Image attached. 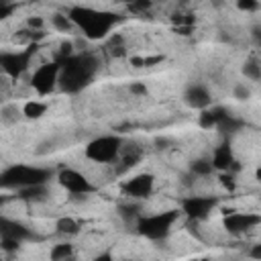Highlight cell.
I'll use <instances>...</instances> for the list:
<instances>
[{
	"instance_id": "6da1fadb",
	"label": "cell",
	"mask_w": 261,
	"mask_h": 261,
	"mask_svg": "<svg viewBox=\"0 0 261 261\" xmlns=\"http://www.w3.org/2000/svg\"><path fill=\"white\" fill-rule=\"evenodd\" d=\"M59 65H61L59 88L67 94H75L82 88H86L98 71V59L90 53L71 55V57L59 61Z\"/></svg>"
},
{
	"instance_id": "7a4b0ae2",
	"label": "cell",
	"mask_w": 261,
	"mask_h": 261,
	"mask_svg": "<svg viewBox=\"0 0 261 261\" xmlns=\"http://www.w3.org/2000/svg\"><path fill=\"white\" fill-rule=\"evenodd\" d=\"M67 14L73 20V24L77 29H82L88 39H94V41L104 39L118 20L116 14H112V12L96 10V8H88V6H73L67 10Z\"/></svg>"
},
{
	"instance_id": "3957f363",
	"label": "cell",
	"mask_w": 261,
	"mask_h": 261,
	"mask_svg": "<svg viewBox=\"0 0 261 261\" xmlns=\"http://www.w3.org/2000/svg\"><path fill=\"white\" fill-rule=\"evenodd\" d=\"M51 171L43 167H33V165H10L2 171L0 184L2 188H27L35 184H47Z\"/></svg>"
},
{
	"instance_id": "277c9868",
	"label": "cell",
	"mask_w": 261,
	"mask_h": 261,
	"mask_svg": "<svg viewBox=\"0 0 261 261\" xmlns=\"http://www.w3.org/2000/svg\"><path fill=\"white\" fill-rule=\"evenodd\" d=\"M175 220H177L175 210L159 212V214H151V216H139L137 218V232L149 241H161L169 234Z\"/></svg>"
},
{
	"instance_id": "5b68a950",
	"label": "cell",
	"mask_w": 261,
	"mask_h": 261,
	"mask_svg": "<svg viewBox=\"0 0 261 261\" xmlns=\"http://www.w3.org/2000/svg\"><path fill=\"white\" fill-rule=\"evenodd\" d=\"M122 153V139L118 135H102L86 145V157L94 163H110Z\"/></svg>"
},
{
	"instance_id": "8992f818",
	"label": "cell",
	"mask_w": 261,
	"mask_h": 261,
	"mask_svg": "<svg viewBox=\"0 0 261 261\" xmlns=\"http://www.w3.org/2000/svg\"><path fill=\"white\" fill-rule=\"evenodd\" d=\"M59 71H61L59 61L39 65V67L33 71V75H31V86H33V90H35L39 96L51 94V92L59 86Z\"/></svg>"
},
{
	"instance_id": "52a82bcc",
	"label": "cell",
	"mask_w": 261,
	"mask_h": 261,
	"mask_svg": "<svg viewBox=\"0 0 261 261\" xmlns=\"http://www.w3.org/2000/svg\"><path fill=\"white\" fill-rule=\"evenodd\" d=\"M57 181H59L61 188H65V190H67L69 194H73V196H86V194H90V192L94 190V186L90 184V179H88L82 171L71 169V167L61 169V171L57 173Z\"/></svg>"
},
{
	"instance_id": "ba28073f",
	"label": "cell",
	"mask_w": 261,
	"mask_h": 261,
	"mask_svg": "<svg viewBox=\"0 0 261 261\" xmlns=\"http://www.w3.org/2000/svg\"><path fill=\"white\" fill-rule=\"evenodd\" d=\"M35 49V43L29 45L27 51H4L0 55V65H2V71L10 77H18L27 67H29V61H31V53Z\"/></svg>"
},
{
	"instance_id": "9c48e42d",
	"label": "cell",
	"mask_w": 261,
	"mask_h": 261,
	"mask_svg": "<svg viewBox=\"0 0 261 261\" xmlns=\"http://www.w3.org/2000/svg\"><path fill=\"white\" fill-rule=\"evenodd\" d=\"M216 206V200L214 198H204V196H190L181 202V212L190 218V220H204L212 208Z\"/></svg>"
},
{
	"instance_id": "30bf717a",
	"label": "cell",
	"mask_w": 261,
	"mask_h": 261,
	"mask_svg": "<svg viewBox=\"0 0 261 261\" xmlns=\"http://www.w3.org/2000/svg\"><path fill=\"white\" fill-rule=\"evenodd\" d=\"M257 224H261V216L253 214V212H232L224 218V228L230 234H241L247 232L251 228H255Z\"/></svg>"
},
{
	"instance_id": "8fae6325",
	"label": "cell",
	"mask_w": 261,
	"mask_h": 261,
	"mask_svg": "<svg viewBox=\"0 0 261 261\" xmlns=\"http://www.w3.org/2000/svg\"><path fill=\"white\" fill-rule=\"evenodd\" d=\"M153 188H155V177L151 173H139L122 184L124 196H130V198H147L151 196Z\"/></svg>"
},
{
	"instance_id": "7c38bea8",
	"label": "cell",
	"mask_w": 261,
	"mask_h": 261,
	"mask_svg": "<svg viewBox=\"0 0 261 261\" xmlns=\"http://www.w3.org/2000/svg\"><path fill=\"white\" fill-rule=\"evenodd\" d=\"M184 102L190 106V108H196V110H204L212 104V96L208 92L206 86L202 84H192L188 86V90L184 92Z\"/></svg>"
},
{
	"instance_id": "4fadbf2b",
	"label": "cell",
	"mask_w": 261,
	"mask_h": 261,
	"mask_svg": "<svg viewBox=\"0 0 261 261\" xmlns=\"http://www.w3.org/2000/svg\"><path fill=\"white\" fill-rule=\"evenodd\" d=\"M232 163H234L232 151H230V147H228L226 143L214 149V155H212V165H214V169H218V171H228V169L232 167Z\"/></svg>"
},
{
	"instance_id": "5bb4252c",
	"label": "cell",
	"mask_w": 261,
	"mask_h": 261,
	"mask_svg": "<svg viewBox=\"0 0 261 261\" xmlns=\"http://www.w3.org/2000/svg\"><path fill=\"white\" fill-rule=\"evenodd\" d=\"M16 198H20L24 202H43L47 198V186L45 184H35V186L18 188L16 190Z\"/></svg>"
},
{
	"instance_id": "9a60e30c",
	"label": "cell",
	"mask_w": 261,
	"mask_h": 261,
	"mask_svg": "<svg viewBox=\"0 0 261 261\" xmlns=\"http://www.w3.org/2000/svg\"><path fill=\"white\" fill-rule=\"evenodd\" d=\"M0 232H2V234H10V237H16V239H20V241L31 237L29 228H24L20 222L8 220V218H2V220H0Z\"/></svg>"
},
{
	"instance_id": "2e32d148",
	"label": "cell",
	"mask_w": 261,
	"mask_h": 261,
	"mask_svg": "<svg viewBox=\"0 0 261 261\" xmlns=\"http://www.w3.org/2000/svg\"><path fill=\"white\" fill-rule=\"evenodd\" d=\"M51 27L55 31H59V33H69L75 24H73V20L69 18L67 12H53L51 14Z\"/></svg>"
},
{
	"instance_id": "e0dca14e",
	"label": "cell",
	"mask_w": 261,
	"mask_h": 261,
	"mask_svg": "<svg viewBox=\"0 0 261 261\" xmlns=\"http://www.w3.org/2000/svg\"><path fill=\"white\" fill-rule=\"evenodd\" d=\"M45 112H47V104H45V102L29 100V102L22 104V114H24L27 118H41Z\"/></svg>"
},
{
	"instance_id": "ac0fdd59",
	"label": "cell",
	"mask_w": 261,
	"mask_h": 261,
	"mask_svg": "<svg viewBox=\"0 0 261 261\" xmlns=\"http://www.w3.org/2000/svg\"><path fill=\"white\" fill-rule=\"evenodd\" d=\"M71 257H73V245H69V243L53 245V249L49 251L51 261H65V259H71Z\"/></svg>"
},
{
	"instance_id": "d6986e66",
	"label": "cell",
	"mask_w": 261,
	"mask_h": 261,
	"mask_svg": "<svg viewBox=\"0 0 261 261\" xmlns=\"http://www.w3.org/2000/svg\"><path fill=\"white\" fill-rule=\"evenodd\" d=\"M198 126L204 128V130H212V128L218 126V120H216V116H214V112H212L210 106L204 108V110H200V114H198Z\"/></svg>"
},
{
	"instance_id": "ffe728a7",
	"label": "cell",
	"mask_w": 261,
	"mask_h": 261,
	"mask_svg": "<svg viewBox=\"0 0 261 261\" xmlns=\"http://www.w3.org/2000/svg\"><path fill=\"white\" fill-rule=\"evenodd\" d=\"M241 71H243V75H245L247 80H251V82H259V80H261V63L255 61V59L245 61L243 67H241Z\"/></svg>"
},
{
	"instance_id": "44dd1931",
	"label": "cell",
	"mask_w": 261,
	"mask_h": 261,
	"mask_svg": "<svg viewBox=\"0 0 261 261\" xmlns=\"http://www.w3.org/2000/svg\"><path fill=\"white\" fill-rule=\"evenodd\" d=\"M57 230L61 232V234H75L82 226H80V222L75 220V218H71V216H63V218H59L57 220Z\"/></svg>"
},
{
	"instance_id": "7402d4cb",
	"label": "cell",
	"mask_w": 261,
	"mask_h": 261,
	"mask_svg": "<svg viewBox=\"0 0 261 261\" xmlns=\"http://www.w3.org/2000/svg\"><path fill=\"white\" fill-rule=\"evenodd\" d=\"M212 169H214L212 159H194V161L190 163V171H192L194 175H210Z\"/></svg>"
},
{
	"instance_id": "603a6c76",
	"label": "cell",
	"mask_w": 261,
	"mask_h": 261,
	"mask_svg": "<svg viewBox=\"0 0 261 261\" xmlns=\"http://www.w3.org/2000/svg\"><path fill=\"white\" fill-rule=\"evenodd\" d=\"M18 245H20V239H16V237H10V234H2V237H0V247H2L4 253L16 251Z\"/></svg>"
},
{
	"instance_id": "cb8c5ba5",
	"label": "cell",
	"mask_w": 261,
	"mask_h": 261,
	"mask_svg": "<svg viewBox=\"0 0 261 261\" xmlns=\"http://www.w3.org/2000/svg\"><path fill=\"white\" fill-rule=\"evenodd\" d=\"M153 0H130L128 2V10L135 12V14H145L149 8H151Z\"/></svg>"
},
{
	"instance_id": "d4e9b609",
	"label": "cell",
	"mask_w": 261,
	"mask_h": 261,
	"mask_svg": "<svg viewBox=\"0 0 261 261\" xmlns=\"http://www.w3.org/2000/svg\"><path fill=\"white\" fill-rule=\"evenodd\" d=\"M232 98L239 100V102H245V100L251 98V90H249L245 84H237V86L232 88Z\"/></svg>"
},
{
	"instance_id": "484cf974",
	"label": "cell",
	"mask_w": 261,
	"mask_h": 261,
	"mask_svg": "<svg viewBox=\"0 0 261 261\" xmlns=\"http://www.w3.org/2000/svg\"><path fill=\"white\" fill-rule=\"evenodd\" d=\"M171 22H173L175 27H192V24H194V18H192L190 14H186V12H175V14L171 16Z\"/></svg>"
},
{
	"instance_id": "4316f807",
	"label": "cell",
	"mask_w": 261,
	"mask_h": 261,
	"mask_svg": "<svg viewBox=\"0 0 261 261\" xmlns=\"http://www.w3.org/2000/svg\"><path fill=\"white\" fill-rule=\"evenodd\" d=\"M259 0H237V8L241 10V12H255V10H259Z\"/></svg>"
},
{
	"instance_id": "83f0119b",
	"label": "cell",
	"mask_w": 261,
	"mask_h": 261,
	"mask_svg": "<svg viewBox=\"0 0 261 261\" xmlns=\"http://www.w3.org/2000/svg\"><path fill=\"white\" fill-rule=\"evenodd\" d=\"M128 92H130L133 96H139V98H141V96H147V92H149V90H147V86H145L143 82H130Z\"/></svg>"
},
{
	"instance_id": "f1b7e54d",
	"label": "cell",
	"mask_w": 261,
	"mask_h": 261,
	"mask_svg": "<svg viewBox=\"0 0 261 261\" xmlns=\"http://www.w3.org/2000/svg\"><path fill=\"white\" fill-rule=\"evenodd\" d=\"M43 27H45V18H43V16H29V18H27V29L43 31Z\"/></svg>"
},
{
	"instance_id": "f546056e",
	"label": "cell",
	"mask_w": 261,
	"mask_h": 261,
	"mask_svg": "<svg viewBox=\"0 0 261 261\" xmlns=\"http://www.w3.org/2000/svg\"><path fill=\"white\" fill-rule=\"evenodd\" d=\"M71 55H75V53H73V45H71L69 41L61 43V45H59V61H63V59H67V57H71Z\"/></svg>"
},
{
	"instance_id": "4dcf8cb0",
	"label": "cell",
	"mask_w": 261,
	"mask_h": 261,
	"mask_svg": "<svg viewBox=\"0 0 261 261\" xmlns=\"http://www.w3.org/2000/svg\"><path fill=\"white\" fill-rule=\"evenodd\" d=\"M218 179H220V184H222L226 190H234V177H232L228 171H222Z\"/></svg>"
},
{
	"instance_id": "1f68e13d",
	"label": "cell",
	"mask_w": 261,
	"mask_h": 261,
	"mask_svg": "<svg viewBox=\"0 0 261 261\" xmlns=\"http://www.w3.org/2000/svg\"><path fill=\"white\" fill-rule=\"evenodd\" d=\"M251 41H253L255 47L261 49V27H253L251 29Z\"/></svg>"
},
{
	"instance_id": "d6a6232c",
	"label": "cell",
	"mask_w": 261,
	"mask_h": 261,
	"mask_svg": "<svg viewBox=\"0 0 261 261\" xmlns=\"http://www.w3.org/2000/svg\"><path fill=\"white\" fill-rule=\"evenodd\" d=\"M249 255H251L253 259H261V245H253L251 251H249Z\"/></svg>"
},
{
	"instance_id": "836d02e7",
	"label": "cell",
	"mask_w": 261,
	"mask_h": 261,
	"mask_svg": "<svg viewBox=\"0 0 261 261\" xmlns=\"http://www.w3.org/2000/svg\"><path fill=\"white\" fill-rule=\"evenodd\" d=\"M175 33H179V35H190V33H192V27H175Z\"/></svg>"
},
{
	"instance_id": "e575fe53",
	"label": "cell",
	"mask_w": 261,
	"mask_h": 261,
	"mask_svg": "<svg viewBox=\"0 0 261 261\" xmlns=\"http://www.w3.org/2000/svg\"><path fill=\"white\" fill-rule=\"evenodd\" d=\"M255 177H257V181H261V167L257 169V173H255Z\"/></svg>"
},
{
	"instance_id": "d590c367",
	"label": "cell",
	"mask_w": 261,
	"mask_h": 261,
	"mask_svg": "<svg viewBox=\"0 0 261 261\" xmlns=\"http://www.w3.org/2000/svg\"><path fill=\"white\" fill-rule=\"evenodd\" d=\"M126 2H130V0H126Z\"/></svg>"
}]
</instances>
